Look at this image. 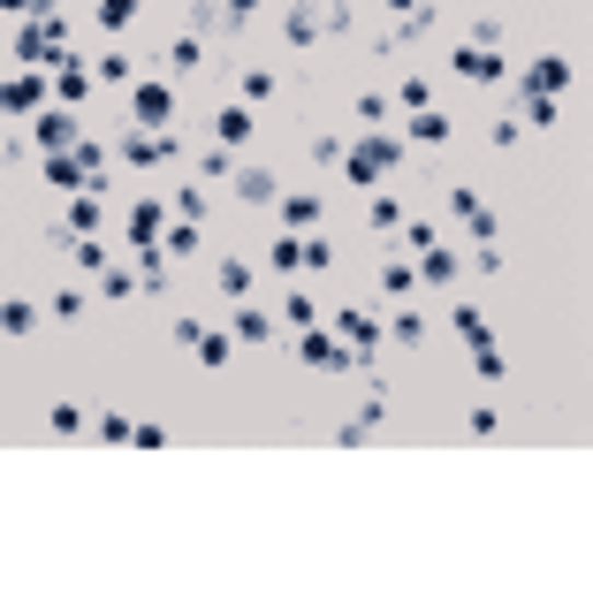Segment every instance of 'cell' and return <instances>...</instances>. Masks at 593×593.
<instances>
[{
    "label": "cell",
    "mask_w": 593,
    "mask_h": 593,
    "mask_svg": "<svg viewBox=\"0 0 593 593\" xmlns=\"http://www.w3.org/2000/svg\"><path fill=\"white\" fill-rule=\"evenodd\" d=\"M404 160H411V146H404L396 130H358V146H342V167H335V175L358 183V190H381Z\"/></svg>",
    "instance_id": "6da1fadb"
},
{
    "label": "cell",
    "mask_w": 593,
    "mask_h": 593,
    "mask_svg": "<svg viewBox=\"0 0 593 593\" xmlns=\"http://www.w3.org/2000/svg\"><path fill=\"white\" fill-rule=\"evenodd\" d=\"M123 167H138V175H146V167H167V160H183V130H175V123H167V130H130V123H123Z\"/></svg>",
    "instance_id": "7a4b0ae2"
},
{
    "label": "cell",
    "mask_w": 593,
    "mask_h": 593,
    "mask_svg": "<svg viewBox=\"0 0 593 593\" xmlns=\"http://www.w3.org/2000/svg\"><path fill=\"white\" fill-rule=\"evenodd\" d=\"M175 115H183V100H175L167 77H138L130 84V130H167Z\"/></svg>",
    "instance_id": "3957f363"
},
{
    "label": "cell",
    "mask_w": 593,
    "mask_h": 593,
    "mask_svg": "<svg viewBox=\"0 0 593 593\" xmlns=\"http://www.w3.org/2000/svg\"><path fill=\"white\" fill-rule=\"evenodd\" d=\"M296 365H312V373H350V365H365V358H358L335 327H304V335H296Z\"/></svg>",
    "instance_id": "277c9868"
},
{
    "label": "cell",
    "mask_w": 593,
    "mask_h": 593,
    "mask_svg": "<svg viewBox=\"0 0 593 593\" xmlns=\"http://www.w3.org/2000/svg\"><path fill=\"white\" fill-rule=\"evenodd\" d=\"M46 100H54L46 69H15V77H0V115H8V123H31Z\"/></svg>",
    "instance_id": "5b68a950"
},
{
    "label": "cell",
    "mask_w": 593,
    "mask_h": 593,
    "mask_svg": "<svg viewBox=\"0 0 593 593\" xmlns=\"http://www.w3.org/2000/svg\"><path fill=\"white\" fill-rule=\"evenodd\" d=\"M77 138H84V115H77V107H54V100H46V107L31 115V152H69Z\"/></svg>",
    "instance_id": "8992f818"
},
{
    "label": "cell",
    "mask_w": 593,
    "mask_h": 593,
    "mask_svg": "<svg viewBox=\"0 0 593 593\" xmlns=\"http://www.w3.org/2000/svg\"><path fill=\"white\" fill-rule=\"evenodd\" d=\"M571 77H579V61H571V54H540V61H525V77H518V100H556Z\"/></svg>",
    "instance_id": "52a82bcc"
},
{
    "label": "cell",
    "mask_w": 593,
    "mask_h": 593,
    "mask_svg": "<svg viewBox=\"0 0 593 593\" xmlns=\"http://www.w3.org/2000/svg\"><path fill=\"white\" fill-rule=\"evenodd\" d=\"M46 84H54V107H84V100L100 92V84H92V61H84L77 46H69V54L46 69Z\"/></svg>",
    "instance_id": "ba28073f"
},
{
    "label": "cell",
    "mask_w": 593,
    "mask_h": 593,
    "mask_svg": "<svg viewBox=\"0 0 593 593\" xmlns=\"http://www.w3.org/2000/svg\"><path fill=\"white\" fill-rule=\"evenodd\" d=\"M449 69H456L464 84H510V61H502L495 46H472V38H464V46L449 54Z\"/></svg>",
    "instance_id": "9c48e42d"
},
{
    "label": "cell",
    "mask_w": 593,
    "mask_h": 593,
    "mask_svg": "<svg viewBox=\"0 0 593 593\" xmlns=\"http://www.w3.org/2000/svg\"><path fill=\"white\" fill-rule=\"evenodd\" d=\"M327 327H335V335H342V342H350L358 358H373V350L388 342V335H381V312H365V304H342V312H335Z\"/></svg>",
    "instance_id": "30bf717a"
},
{
    "label": "cell",
    "mask_w": 593,
    "mask_h": 593,
    "mask_svg": "<svg viewBox=\"0 0 593 593\" xmlns=\"http://www.w3.org/2000/svg\"><path fill=\"white\" fill-rule=\"evenodd\" d=\"M229 335H236V350H267V342L282 335V319H275L267 304H252V296H244V304H236V319H229Z\"/></svg>",
    "instance_id": "8fae6325"
},
{
    "label": "cell",
    "mask_w": 593,
    "mask_h": 593,
    "mask_svg": "<svg viewBox=\"0 0 593 593\" xmlns=\"http://www.w3.org/2000/svg\"><path fill=\"white\" fill-rule=\"evenodd\" d=\"M206 61H213V54H206V31H175V38H167V54H160V69H167V77H183V84H190Z\"/></svg>",
    "instance_id": "7c38bea8"
},
{
    "label": "cell",
    "mask_w": 593,
    "mask_h": 593,
    "mask_svg": "<svg viewBox=\"0 0 593 593\" xmlns=\"http://www.w3.org/2000/svg\"><path fill=\"white\" fill-rule=\"evenodd\" d=\"M229 190H236V206H275V198H282V175H275V167H252V160H236Z\"/></svg>",
    "instance_id": "4fadbf2b"
},
{
    "label": "cell",
    "mask_w": 593,
    "mask_h": 593,
    "mask_svg": "<svg viewBox=\"0 0 593 593\" xmlns=\"http://www.w3.org/2000/svg\"><path fill=\"white\" fill-rule=\"evenodd\" d=\"M167 198H146V206H130V221H123V236H130V252H146V244H160L167 236Z\"/></svg>",
    "instance_id": "5bb4252c"
},
{
    "label": "cell",
    "mask_w": 593,
    "mask_h": 593,
    "mask_svg": "<svg viewBox=\"0 0 593 593\" xmlns=\"http://www.w3.org/2000/svg\"><path fill=\"white\" fill-rule=\"evenodd\" d=\"M411 267H419V290H456V275H464V259H456L449 244H427V252H411Z\"/></svg>",
    "instance_id": "9a60e30c"
},
{
    "label": "cell",
    "mask_w": 593,
    "mask_h": 593,
    "mask_svg": "<svg viewBox=\"0 0 593 593\" xmlns=\"http://www.w3.org/2000/svg\"><path fill=\"white\" fill-rule=\"evenodd\" d=\"M275 213H282V229L304 236V229H319V221H327V198H319V190H282V198H275Z\"/></svg>",
    "instance_id": "2e32d148"
},
{
    "label": "cell",
    "mask_w": 593,
    "mask_h": 593,
    "mask_svg": "<svg viewBox=\"0 0 593 593\" xmlns=\"http://www.w3.org/2000/svg\"><path fill=\"white\" fill-rule=\"evenodd\" d=\"M396 138H404V146H427V152H442L449 138H456V123H449L442 107H419V115H411V123H404Z\"/></svg>",
    "instance_id": "e0dca14e"
},
{
    "label": "cell",
    "mask_w": 593,
    "mask_h": 593,
    "mask_svg": "<svg viewBox=\"0 0 593 593\" xmlns=\"http://www.w3.org/2000/svg\"><path fill=\"white\" fill-rule=\"evenodd\" d=\"M252 282H259V267H252L244 252H229V259H213V290L229 296V304H244V296H252Z\"/></svg>",
    "instance_id": "ac0fdd59"
},
{
    "label": "cell",
    "mask_w": 593,
    "mask_h": 593,
    "mask_svg": "<svg viewBox=\"0 0 593 593\" xmlns=\"http://www.w3.org/2000/svg\"><path fill=\"white\" fill-rule=\"evenodd\" d=\"M100 221H107V213H100V190H69V198H61V229H69V236H100Z\"/></svg>",
    "instance_id": "d6986e66"
},
{
    "label": "cell",
    "mask_w": 593,
    "mask_h": 593,
    "mask_svg": "<svg viewBox=\"0 0 593 593\" xmlns=\"http://www.w3.org/2000/svg\"><path fill=\"white\" fill-rule=\"evenodd\" d=\"M252 130H259V123H252V107H244V100H229V107L213 115V146H229V152L252 146Z\"/></svg>",
    "instance_id": "ffe728a7"
},
{
    "label": "cell",
    "mask_w": 593,
    "mask_h": 593,
    "mask_svg": "<svg viewBox=\"0 0 593 593\" xmlns=\"http://www.w3.org/2000/svg\"><path fill=\"white\" fill-rule=\"evenodd\" d=\"M138 77H146V69H138V61H130V54H123V46H107V54H100V61H92V84H107V92H130V84H138Z\"/></svg>",
    "instance_id": "44dd1931"
},
{
    "label": "cell",
    "mask_w": 593,
    "mask_h": 593,
    "mask_svg": "<svg viewBox=\"0 0 593 593\" xmlns=\"http://www.w3.org/2000/svg\"><path fill=\"white\" fill-rule=\"evenodd\" d=\"M404 221H411V213H404V198H396V190H388V183H381V190H373V198H365V229H373V236H396V229H404Z\"/></svg>",
    "instance_id": "7402d4cb"
},
{
    "label": "cell",
    "mask_w": 593,
    "mask_h": 593,
    "mask_svg": "<svg viewBox=\"0 0 593 593\" xmlns=\"http://www.w3.org/2000/svg\"><path fill=\"white\" fill-rule=\"evenodd\" d=\"M160 252H167L175 267H190V259L206 252V221H167V236H160Z\"/></svg>",
    "instance_id": "603a6c76"
},
{
    "label": "cell",
    "mask_w": 593,
    "mask_h": 593,
    "mask_svg": "<svg viewBox=\"0 0 593 593\" xmlns=\"http://www.w3.org/2000/svg\"><path fill=\"white\" fill-rule=\"evenodd\" d=\"M381 335H388L396 350H427V312H419V304H396V319H381Z\"/></svg>",
    "instance_id": "cb8c5ba5"
},
{
    "label": "cell",
    "mask_w": 593,
    "mask_h": 593,
    "mask_svg": "<svg viewBox=\"0 0 593 593\" xmlns=\"http://www.w3.org/2000/svg\"><path fill=\"white\" fill-rule=\"evenodd\" d=\"M282 38H290V46H304V54L327 38V23H319V8H312V0H296L290 15H282Z\"/></svg>",
    "instance_id": "d4e9b609"
},
{
    "label": "cell",
    "mask_w": 593,
    "mask_h": 593,
    "mask_svg": "<svg viewBox=\"0 0 593 593\" xmlns=\"http://www.w3.org/2000/svg\"><path fill=\"white\" fill-rule=\"evenodd\" d=\"M275 319H282L290 335H304V327H319V296H304V282H290V296L275 304Z\"/></svg>",
    "instance_id": "484cf974"
},
{
    "label": "cell",
    "mask_w": 593,
    "mask_h": 593,
    "mask_svg": "<svg viewBox=\"0 0 593 593\" xmlns=\"http://www.w3.org/2000/svg\"><path fill=\"white\" fill-rule=\"evenodd\" d=\"M167 267H175V259H167L160 244H146V252H138V290H146V296H167V290H175V275H167Z\"/></svg>",
    "instance_id": "4316f807"
},
{
    "label": "cell",
    "mask_w": 593,
    "mask_h": 593,
    "mask_svg": "<svg viewBox=\"0 0 593 593\" xmlns=\"http://www.w3.org/2000/svg\"><path fill=\"white\" fill-rule=\"evenodd\" d=\"M381 296H388V304H411V296H419V267H411V252L381 267Z\"/></svg>",
    "instance_id": "83f0119b"
},
{
    "label": "cell",
    "mask_w": 593,
    "mask_h": 593,
    "mask_svg": "<svg viewBox=\"0 0 593 593\" xmlns=\"http://www.w3.org/2000/svg\"><path fill=\"white\" fill-rule=\"evenodd\" d=\"M472 373H479L487 388H495V381H510V350H502L495 335H479V342H472Z\"/></svg>",
    "instance_id": "f1b7e54d"
},
{
    "label": "cell",
    "mask_w": 593,
    "mask_h": 593,
    "mask_svg": "<svg viewBox=\"0 0 593 593\" xmlns=\"http://www.w3.org/2000/svg\"><path fill=\"white\" fill-rule=\"evenodd\" d=\"M0 335H8V342L38 335V304H31V296H0Z\"/></svg>",
    "instance_id": "f546056e"
},
{
    "label": "cell",
    "mask_w": 593,
    "mask_h": 593,
    "mask_svg": "<svg viewBox=\"0 0 593 593\" xmlns=\"http://www.w3.org/2000/svg\"><path fill=\"white\" fill-rule=\"evenodd\" d=\"M275 92H282V77H275V69H259V61H252V69L236 77V100H244V107H267Z\"/></svg>",
    "instance_id": "4dcf8cb0"
},
{
    "label": "cell",
    "mask_w": 593,
    "mask_h": 593,
    "mask_svg": "<svg viewBox=\"0 0 593 593\" xmlns=\"http://www.w3.org/2000/svg\"><path fill=\"white\" fill-rule=\"evenodd\" d=\"M46 427H54V442H77V434H92V411H84V404H69V396H61V404H54V411H46Z\"/></svg>",
    "instance_id": "1f68e13d"
},
{
    "label": "cell",
    "mask_w": 593,
    "mask_h": 593,
    "mask_svg": "<svg viewBox=\"0 0 593 593\" xmlns=\"http://www.w3.org/2000/svg\"><path fill=\"white\" fill-rule=\"evenodd\" d=\"M138 15H146V0H100V8H92V23H100L107 38H123V31H130Z\"/></svg>",
    "instance_id": "d6a6232c"
},
{
    "label": "cell",
    "mask_w": 593,
    "mask_h": 593,
    "mask_svg": "<svg viewBox=\"0 0 593 593\" xmlns=\"http://www.w3.org/2000/svg\"><path fill=\"white\" fill-rule=\"evenodd\" d=\"M100 296H107V304H130V296H146V290H138V267H123V259H115V267H100Z\"/></svg>",
    "instance_id": "836d02e7"
},
{
    "label": "cell",
    "mask_w": 593,
    "mask_h": 593,
    "mask_svg": "<svg viewBox=\"0 0 593 593\" xmlns=\"http://www.w3.org/2000/svg\"><path fill=\"white\" fill-rule=\"evenodd\" d=\"M267 267H275V275H304V244H296V229H282V236H275V244H267Z\"/></svg>",
    "instance_id": "e575fe53"
},
{
    "label": "cell",
    "mask_w": 593,
    "mask_h": 593,
    "mask_svg": "<svg viewBox=\"0 0 593 593\" xmlns=\"http://www.w3.org/2000/svg\"><path fill=\"white\" fill-rule=\"evenodd\" d=\"M84 312H92V296L77 290V282H61V290L46 296V319H61V327H69V319H84Z\"/></svg>",
    "instance_id": "d590c367"
},
{
    "label": "cell",
    "mask_w": 593,
    "mask_h": 593,
    "mask_svg": "<svg viewBox=\"0 0 593 593\" xmlns=\"http://www.w3.org/2000/svg\"><path fill=\"white\" fill-rule=\"evenodd\" d=\"M388 100H396V115H419V107H434V84H427V77L411 69V77H404V84H396Z\"/></svg>",
    "instance_id": "8d00e7d4"
},
{
    "label": "cell",
    "mask_w": 593,
    "mask_h": 593,
    "mask_svg": "<svg viewBox=\"0 0 593 593\" xmlns=\"http://www.w3.org/2000/svg\"><path fill=\"white\" fill-rule=\"evenodd\" d=\"M167 213H175V221H206V213H213V198H206L198 183H183V190H167Z\"/></svg>",
    "instance_id": "74e56055"
},
{
    "label": "cell",
    "mask_w": 593,
    "mask_h": 593,
    "mask_svg": "<svg viewBox=\"0 0 593 593\" xmlns=\"http://www.w3.org/2000/svg\"><path fill=\"white\" fill-rule=\"evenodd\" d=\"M259 8H267V0H213V23H221V31H252Z\"/></svg>",
    "instance_id": "f35d334b"
},
{
    "label": "cell",
    "mask_w": 593,
    "mask_h": 593,
    "mask_svg": "<svg viewBox=\"0 0 593 593\" xmlns=\"http://www.w3.org/2000/svg\"><path fill=\"white\" fill-rule=\"evenodd\" d=\"M388 115H396L388 92H358V130H388Z\"/></svg>",
    "instance_id": "ab89813d"
},
{
    "label": "cell",
    "mask_w": 593,
    "mask_h": 593,
    "mask_svg": "<svg viewBox=\"0 0 593 593\" xmlns=\"http://www.w3.org/2000/svg\"><path fill=\"white\" fill-rule=\"evenodd\" d=\"M427 244H442V221L427 213V221H404L396 229V252H427Z\"/></svg>",
    "instance_id": "60d3db41"
},
{
    "label": "cell",
    "mask_w": 593,
    "mask_h": 593,
    "mask_svg": "<svg viewBox=\"0 0 593 593\" xmlns=\"http://www.w3.org/2000/svg\"><path fill=\"white\" fill-rule=\"evenodd\" d=\"M69 259H77L84 275H100V267H115V252H107L100 236H69Z\"/></svg>",
    "instance_id": "b9f144b4"
},
{
    "label": "cell",
    "mask_w": 593,
    "mask_h": 593,
    "mask_svg": "<svg viewBox=\"0 0 593 593\" xmlns=\"http://www.w3.org/2000/svg\"><path fill=\"white\" fill-rule=\"evenodd\" d=\"M190 358H198V365H229V358H236V335H221V327H206Z\"/></svg>",
    "instance_id": "7bdbcfd3"
},
{
    "label": "cell",
    "mask_w": 593,
    "mask_h": 593,
    "mask_svg": "<svg viewBox=\"0 0 593 593\" xmlns=\"http://www.w3.org/2000/svg\"><path fill=\"white\" fill-rule=\"evenodd\" d=\"M198 175H206V183H229V175H236V152H229V146H206V152H198Z\"/></svg>",
    "instance_id": "ee69618b"
},
{
    "label": "cell",
    "mask_w": 593,
    "mask_h": 593,
    "mask_svg": "<svg viewBox=\"0 0 593 593\" xmlns=\"http://www.w3.org/2000/svg\"><path fill=\"white\" fill-rule=\"evenodd\" d=\"M518 123H525V130H556V123H563V100H525Z\"/></svg>",
    "instance_id": "f6af8a7d"
},
{
    "label": "cell",
    "mask_w": 593,
    "mask_h": 593,
    "mask_svg": "<svg viewBox=\"0 0 593 593\" xmlns=\"http://www.w3.org/2000/svg\"><path fill=\"white\" fill-rule=\"evenodd\" d=\"M449 327H456L464 342H479V335H487V312H479V304H449Z\"/></svg>",
    "instance_id": "bcb514c9"
},
{
    "label": "cell",
    "mask_w": 593,
    "mask_h": 593,
    "mask_svg": "<svg viewBox=\"0 0 593 593\" xmlns=\"http://www.w3.org/2000/svg\"><path fill=\"white\" fill-rule=\"evenodd\" d=\"M92 434H100V442H130V434H138V419H123V411H100V419H92Z\"/></svg>",
    "instance_id": "7dc6e473"
},
{
    "label": "cell",
    "mask_w": 593,
    "mask_h": 593,
    "mask_svg": "<svg viewBox=\"0 0 593 593\" xmlns=\"http://www.w3.org/2000/svg\"><path fill=\"white\" fill-rule=\"evenodd\" d=\"M296 244H304V267H312V275H319V267H335V244H327V236H319V229H304V236H296Z\"/></svg>",
    "instance_id": "c3c4849f"
},
{
    "label": "cell",
    "mask_w": 593,
    "mask_h": 593,
    "mask_svg": "<svg viewBox=\"0 0 593 593\" xmlns=\"http://www.w3.org/2000/svg\"><path fill=\"white\" fill-rule=\"evenodd\" d=\"M464 434H472V442H495V434H502V411H495V404H479V411L464 419Z\"/></svg>",
    "instance_id": "681fc988"
},
{
    "label": "cell",
    "mask_w": 593,
    "mask_h": 593,
    "mask_svg": "<svg viewBox=\"0 0 593 593\" xmlns=\"http://www.w3.org/2000/svg\"><path fill=\"white\" fill-rule=\"evenodd\" d=\"M479 206H487V198H479V190H472V183H449V213H456V221H472V213H479Z\"/></svg>",
    "instance_id": "f907efd6"
},
{
    "label": "cell",
    "mask_w": 593,
    "mask_h": 593,
    "mask_svg": "<svg viewBox=\"0 0 593 593\" xmlns=\"http://www.w3.org/2000/svg\"><path fill=\"white\" fill-rule=\"evenodd\" d=\"M464 229H472V244H502V221H495V206H479Z\"/></svg>",
    "instance_id": "816d5d0a"
},
{
    "label": "cell",
    "mask_w": 593,
    "mask_h": 593,
    "mask_svg": "<svg viewBox=\"0 0 593 593\" xmlns=\"http://www.w3.org/2000/svg\"><path fill=\"white\" fill-rule=\"evenodd\" d=\"M502 38H510L502 15H479V23H472V46H495V54H502Z\"/></svg>",
    "instance_id": "f5cc1de1"
},
{
    "label": "cell",
    "mask_w": 593,
    "mask_h": 593,
    "mask_svg": "<svg viewBox=\"0 0 593 593\" xmlns=\"http://www.w3.org/2000/svg\"><path fill=\"white\" fill-rule=\"evenodd\" d=\"M502 267H510V259H502V244H479V252H472V275H487V282H495Z\"/></svg>",
    "instance_id": "db71d44e"
},
{
    "label": "cell",
    "mask_w": 593,
    "mask_h": 593,
    "mask_svg": "<svg viewBox=\"0 0 593 593\" xmlns=\"http://www.w3.org/2000/svg\"><path fill=\"white\" fill-rule=\"evenodd\" d=\"M342 146H350V138L327 130V138H312V160H319V167H342Z\"/></svg>",
    "instance_id": "11a10c76"
},
{
    "label": "cell",
    "mask_w": 593,
    "mask_h": 593,
    "mask_svg": "<svg viewBox=\"0 0 593 593\" xmlns=\"http://www.w3.org/2000/svg\"><path fill=\"white\" fill-rule=\"evenodd\" d=\"M198 335H206V319H198V312H183V319H175V350H198Z\"/></svg>",
    "instance_id": "9f6ffc18"
},
{
    "label": "cell",
    "mask_w": 593,
    "mask_h": 593,
    "mask_svg": "<svg viewBox=\"0 0 593 593\" xmlns=\"http://www.w3.org/2000/svg\"><path fill=\"white\" fill-rule=\"evenodd\" d=\"M518 138H525V123H518V115H510V123H495V130H487V146H495V152H510V146H518Z\"/></svg>",
    "instance_id": "6f0895ef"
},
{
    "label": "cell",
    "mask_w": 593,
    "mask_h": 593,
    "mask_svg": "<svg viewBox=\"0 0 593 593\" xmlns=\"http://www.w3.org/2000/svg\"><path fill=\"white\" fill-rule=\"evenodd\" d=\"M0 8H8V15H31V8H38V0H0Z\"/></svg>",
    "instance_id": "680465c9"
},
{
    "label": "cell",
    "mask_w": 593,
    "mask_h": 593,
    "mask_svg": "<svg viewBox=\"0 0 593 593\" xmlns=\"http://www.w3.org/2000/svg\"><path fill=\"white\" fill-rule=\"evenodd\" d=\"M0 160H15V146H8V138H0Z\"/></svg>",
    "instance_id": "91938a15"
}]
</instances>
